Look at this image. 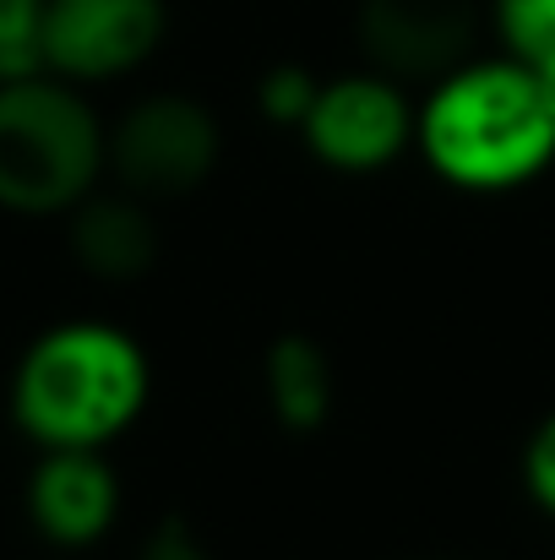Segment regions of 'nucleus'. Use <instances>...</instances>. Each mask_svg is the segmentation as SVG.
Listing matches in <instances>:
<instances>
[{
	"mask_svg": "<svg viewBox=\"0 0 555 560\" xmlns=\"http://www.w3.org/2000/svg\"><path fill=\"white\" fill-rule=\"evenodd\" d=\"M148 196L137 190H88L66 223H71V256L109 283L142 278L159 261V223L142 207Z\"/></svg>",
	"mask_w": 555,
	"mask_h": 560,
	"instance_id": "obj_8",
	"label": "nucleus"
},
{
	"mask_svg": "<svg viewBox=\"0 0 555 560\" xmlns=\"http://www.w3.org/2000/svg\"><path fill=\"white\" fill-rule=\"evenodd\" d=\"M262 375H267L273 419H278L284 430L311 435V430H322V424L333 419V397H338L333 365H327V354H322L311 338H300V332L278 338V343L267 349V371Z\"/></svg>",
	"mask_w": 555,
	"mask_h": 560,
	"instance_id": "obj_10",
	"label": "nucleus"
},
{
	"mask_svg": "<svg viewBox=\"0 0 555 560\" xmlns=\"http://www.w3.org/2000/svg\"><path fill=\"white\" fill-rule=\"evenodd\" d=\"M27 523L55 550H93L120 523V474L104 452L60 446L38 452L27 490H22Z\"/></svg>",
	"mask_w": 555,
	"mask_h": 560,
	"instance_id": "obj_7",
	"label": "nucleus"
},
{
	"mask_svg": "<svg viewBox=\"0 0 555 560\" xmlns=\"http://www.w3.org/2000/svg\"><path fill=\"white\" fill-rule=\"evenodd\" d=\"M153 402V360L120 322L71 316L44 327L11 365L5 408L38 452H109Z\"/></svg>",
	"mask_w": 555,
	"mask_h": 560,
	"instance_id": "obj_2",
	"label": "nucleus"
},
{
	"mask_svg": "<svg viewBox=\"0 0 555 560\" xmlns=\"http://www.w3.org/2000/svg\"><path fill=\"white\" fill-rule=\"evenodd\" d=\"M223 153V131L207 104L185 93H148L109 126V170L137 196L196 190Z\"/></svg>",
	"mask_w": 555,
	"mask_h": 560,
	"instance_id": "obj_5",
	"label": "nucleus"
},
{
	"mask_svg": "<svg viewBox=\"0 0 555 560\" xmlns=\"http://www.w3.org/2000/svg\"><path fill=\"white\" fill-rule=\"evenodd\" d=\"M366 49L386 71H447L458 49V22L430 0H370Z\"/></svg>",
	"mask_w": 555,
	"mask_h": 560,
	"instance_id": "obj_9",
	"label": "nucleus"
},
{
	"mask_svg": "<svg viewBox=\"0 0 555 560\" xmlns=\"http://www.w3.org/2000/svg\"><path fill=\"white\" fill-rule=\"evenodd\" d=\"M534 71H540V82H545V93H551V104H555V55L545 66H534Z\"/></svg>",
	"mask_w": 555,
	"mask_h": 560,
	"instance_id": "obj_16",
	"label": "nucleus"
},
{
	"mask_svg": "<svg viewBox=\"0 0 555 560\" xmlns=\"http://www.w3.org/2000/svg\"><path fill=\"white\" fill-rule=\"evenodd\" d=\"M490 27L523 66H545L555 55V0H490Z\"/></svg>",
	"mask_w": 555,
	"mask_h": 560,
	"instance_id": "obj_11",
	"label": "nucleus"
},
{
	"mask_svg": "<svg viewBox=\"0 0 555 560\" xmlns=\"http://www.w3.org/2000/svg\"><path fill=\"white\" fill-rule=\"evenodd\" d=\"M300 137L338 175H381L414 148V104L386 71H349L316 88Z\"/></svg>",
	"mask_w": 555,
	"mask_h": 560,
	"instance_id": "obj_6",
	"label": "nucleus"
},
{
	"mask_svg": "<svg viewBox=\"0 0 555 560\" xmlns=\"http://www.w3.org/2000/svg\"><path fill=\"white\" fill-rule=\"evenodd\" d=\"M316 88H322V82H316L305 66H278V71H267V77H262L256 104H262V115H267L273 126H294V131H300V120H305V109H311Z\"/></svg>",
	"mask_w": 555,
	"mask_h": 560,
	"instance_id": "obj_13",
	"label": "nucleus"
},
{
	"mask_svg": "<svg viewBox=\"0 0 555 560\" xmlns=\"http://www.w3.org/2000/svg\"><path fill=\"white\" fill-rule=\"evenodd\" d=\"M142 560H212V556L201 550V539H196L185 523H164V528H153Z\"/></svg>",
	"mask_w": 555,
	"mask_h": 560,
	"instance_id": "obj_15",
	"label": "nucleus"
},
{
	"mask_svg": "<svg viewBox=\"0 0 555 560\" xmlns=\"http://www.w3.org/2000/svg\"><path fill=\"white\" fill-rule=\"evenodd\" d=\"M523 490L529 501L555 523V413L540 419V430L523 446Z\"/></svg>",
	"mask_w": 555,
	"mask_h": 560,
	"instance_id": "obj_14",
	"label": "nucleus"
},
{
	"mask_svg": "<svg viewBox=\"0 0 555 560\" xmlns=\"http://www.w3.org/2000/svg\"><path fill=\"white\" fill-rule=\"evenodd\" d=\"M38 16H44V0H0V82L44 71Z\"/></svg>",
	"mask_w": 555,
	"mask_h": 560,
	"instance_id": "obj_12",
	"label": "nucleus"
},
{
	"mask_svg": "<svg viewBox=\"0 0 555 560\" xmlns=\"http://www.w3.org/2000/svg\"><path fill=\"white\" fill-rule=\"evenodd\" d=\"M170 33L164 0H44L38 16V55L44 71L104 88L142 71Z\"/></svg>",
	"mask_w": 555,
	"mask_h": 560,
	"instance_id": "obj_4",
	"label": "nucleus"
},
{
	"mask_svg": "<svg viewBox=\"0 0 555 560\" xmlns=\"http://www.w3.org/2000/svg\"><path fill=\"white\" fill-rule=\"evenodd\" d=\"M109 170V126L88 88L33 71L0 82V212L66 218Z\"/></svg>",
	"mask_w": 555,
	"mask_h": 560,
	"instance_id": "obj_3",
	"label": "nucleus"
},
{
	"mask_svg": "<svg viewBox=\"0 0 555 560\" xmlns=\"http://www.w3.org/2000/svg\"><path fill=\"white\" fill-rule=\"evenodd\" d=\"M414 148L452 190H523L555 164V104L540 71L507 49L452 60L414 104Z\"/></svg>",
	"mask_w": 555,
	"mask_h": 560,
	"instance_id": "obj_1",
	"label": "nucleus"
}]
</instances>
